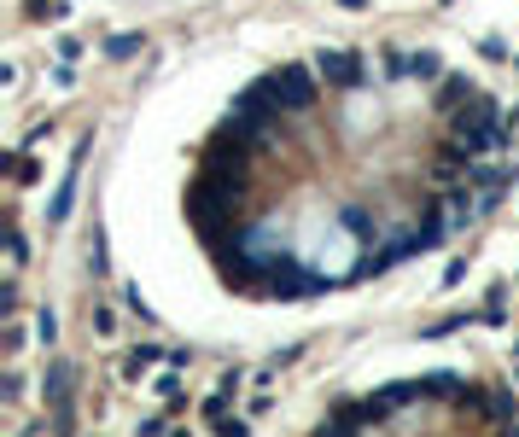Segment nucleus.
I'll return each instance as SVG.
<instances>
[{"label":"nucleus","mask_w":519,"mask_h":437,"mask_svg":"<svg viewBox=\"0 0 519 437\" xmlns=\"http://www.w3.org/2000/svg\"><path fill=\"white\" fill-rule=\"evenodd\" d=\"M514 175L519 100L461 35L245 18L140 94L105 169V239L175 333L292 344L415 303Z\"/></svg>","instance_id":"1"},{"label":"nucleus","mask_w":519,"mask_h":437,"mask_svg":"<svg viewBox=\"0 0 519 437\" xmlns=\"http://www.w3.org/2000/svg\"><path fill=\"white\" fill-rule=\"evenodd\" d=\"M280 420L304 432H514L519 373L467 338H362Z\"/></svg>","instance_id":"2"}]
</instances>
